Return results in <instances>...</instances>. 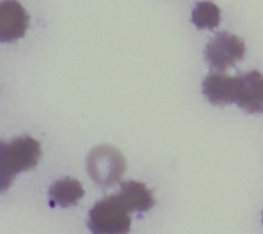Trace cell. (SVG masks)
<instances>
[{
	"mask_svg": "<svg viewBox=\"0 0 263 234\" xmlns=\"http://www.w3.org/2000/svg\"><path fill=\"white\" fill-rule=\"evenodd\" d=\"M126 158L116 147L100 144L87 154L86 169L92 182L100 188L115 187L126 172Z\"/></svg>",
	"mask_w": 263,
	"mask_h": 234,
	"instance_id": "cell-3",
	"label": "cell"
},
{
	"mask_svg": "<svg viewBox=\"0 0 263 234\" xmlns=\"http://www.w3.org/2000/svg\"><path fill=\"white\" fill-rule=\"evenodd\" d=\"M239 80L222 71L211 72L203 81V94L215 105L236 103Z\"/></svg>",
	"mask_w": 263,
	"mask_h": 234,
	"instance_id": "cell-6",
	"label": "cell"
},
{
	"mask_svg": "<svg viewBox=\"0 0 263 234\" xmlns=\"http://www.w3.org/2000/svg\"><path fill=\"white\" fill-rule=\"evenodd\" d=\"M192 21L199 30H215L221 22V9L211 0H203L193 9Z\"/></svg>",
	"mask_w": 263,
	"mask_h": 234,
	"instance_id": "cell-10",
	"label": "cell"
},
{
	"mask_svg": "<svg viewBox=\"0 0 263 234\" xmlns=\"http://www.w3.org/2000/svg\"><path fill=\"white\" fill-rule=\"evenodd\" d=\"M30 25L27 12L17 0L0 3V41L13 43L23 38Z\"/></svg>",
	"mask_w": 263,
	"mask_h": 234,
	"instance_id": "cell-5",
	"label": "cell"
},
{
	"mask_svg": "<svg viewBox=\"0 0 263 234\" xmlns=\"http://www.w3.org/2000/svg\"><path fill=\"white\" fill-rule=\"evenodd\" d=\"M41 146L32 136L22 135L0 143V187L7 190L15 175L37 166Z\"/></svg>",
	"mask_w": 263,
	"mask_h": 234,
	"instance_id": "cell-1",
	"label": "cell"
},
{
	"mask_svg": "<svg viewBox=\"0 0 263 234\" xmlns=\"http://www.w3.org/2000/svg\"><path fill=\"white\" fill-rule=\"evenodd\" d=\"M85 194L81 183L74 177H63L54 183L49 189L50 201L61 207L74 206Z\"/></svg>",
	"mask_w": 263,
	"mask_h": 234,
	"instance_id": "cell-9",
	"label": "cell"
},
{
	"mask_svg": "<svg viewBox=\"0 0 263 234\" xmlns=\"http://www.w3.org/2000/svg\"><path fill=\"white\" fill-rule=\"evenodd\" d=\"M262 221H263V212H262Z\"/></svg>",
	"mask_w": 263,
	"mask_h": 234,
	"instance_id": "cell-11",
	"label": "cell"
},
{
	"mask_svg": "<svg viewBox=\"0 0 263 234\" xmlns=\"http://www.w3.org/2000/svg\"><path fill=\"white\" fill-rule=\"evenodd\" d=\"M131 211L118 193L98 201L89 212L92 234H127L131 228Z\"/></svg>",
	"mask_w": 263,
	"mask_h": 234,
	"instance_id": "cell-2",
	"label": "cell"
},
{
	"mask_svg": "<svg viewBox=\"0 0 263 234\" xmlns=\"http://www.w3.org/2000/svg\"><path fill=\"white\" fill-rule=\"evenodd\" d=\"M246 56V43L239 36L220 32L208 41L204 58L208 66L216 71H225L243 61Z\"/></svg>",
	"mask_w": 263,
	"mask_h": 234,
	"instance_id": "cell-4",
	"label": "cell"
},
{
	"mask_svg": "<svg viewBox=\"0 0 263 234\" xmlns=\"http://www.w3.org/2000/svg\"><path fill=\"white\" fill-rule=\"evenodd\" d=\"M131 212H146L156 205L153 192L144 183L127 180L121 184L118 192Z\"/></svg>",
	"mask_w": 263,
	"mask_h": 234,
	"instance_id": "cell-8",
	"label": "cell"
},
{
	"mask_svg": "<svg viewBox=\"0 0 263 234\" xmlns=\"http://www.w3.org/2000/svg\"><path fill=\"white\" fill-rule=\"evenodd\" d=\"M236 104L247 113H263V75L248 71L238 76Z\"/></svg>",
	"mask_w": 263,
	"mask_h": 234,
	"instance_id": "cell-7",
	"label": "cell"
}]
</instances>
